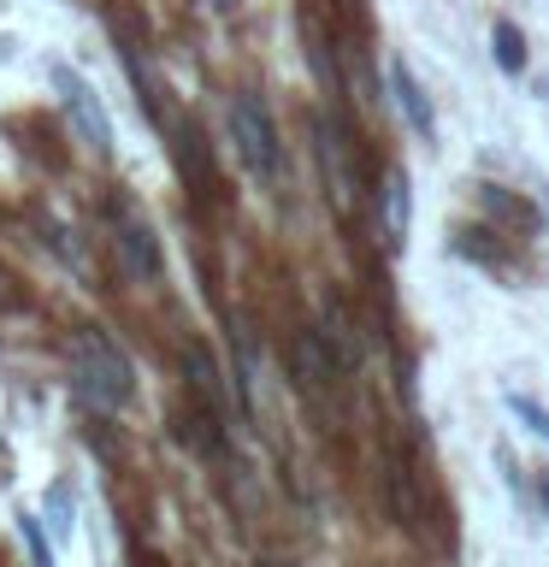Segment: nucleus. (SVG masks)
<instances>
[{"mask_svg":"<svg viewBox=\"0 0 549 567\" xmlns=\"http://www.w3.org/2000/svg\"><path fill=\"white\" fill-rule=\"evenodd\" d=\"M71 379H77V396L95 408V414H113V408H124L136 396V372L106 331L71 337Z\"/></svg>","mask_w":549,"mask_h":567,"instance_id":"nucleus-1","label":"nucleus"},{"mask_svg":"<svg viewBox=\"0 0 549 567\" xmlns=\"http://www.w3.org/2000/svg\"><path fill=\"white\" fill-rule=\"evenodd\" d=\"M230 136H237V154L242 166L260 177V184H278L283 177V142H278V124L266 113L260 95H237L230 101Z\"/></svg>","mask_w":549,"mask_h":567,"instance_id":"nucleus-2","label":"nucleus"},{"mask_svg":"<svg viewBox=\"0 0 549 567\" xmlns=\"http://www.w3.org/2000/svg\"><path fill=\"white\" fill-rule=\"evenodd\" d=\"M113 248L124 260V272L131 278H159V243H154V225L142 219L131 202L113 207Z\"/></svg>","mask_w":549,"mask_h":567,"instance_id":"nucleus-3","label":"nucleus"},{"mask_svg":"<svg viewBox=\"0 0 549 567\" xmlns=\"http://www.w3.org/2000/svg\"><path fill=\"white\" fill-rule=\"evenodd\" d=\"M336 379H343V367H336L331 343L319 337V326H308V331L296 337V384L308 390V396H331Z\"/></svg>","mask_w":549,"mask_h":567,"instance_id":"nucleus-4","label":"nucleus"},{"mask_svg":"<svg viewBox=\"0 0 549 567\" xmlns=\"http://www.w3.org/2000/svg\"><path fill=\"white\" fill-rule=\"evenodd\" d=\"M53 83L65 89V106H71V118H77V131L95 142V148L106 154L113 148V124H106V113H101V101L89 95V83L77 78V71H65V65H53Z\"/></svg>","mask_w":549,"mask_h":567,"instance_id":"nucleus-5","label":"nucleus"},{"mask_svg":"<svg viewBox=\"0 0 549 567\" xmlns=\"http://www.w3.org/2000/svg\"><path fill=\"white\" fill-rule=\"evenodd\" d=\"M390 95H396V113L407 118V131H414L419 142H432V136H437V113H432V101H425L419 78H414V71H407L402 60H390Z\"/></svg>","mask_w":549,"mask_h":567,"instance_id":"nucleus-6","label":"nucleus"},{"mask_svg":"<svg viewBox=\"0 0 549 567\" xmlns=\"http://www.w3.org/2000/svg\"><path fill=\"white\" fill-rule=\"evenodd\" d=\"M313 136H319V166H325L331 202L349 207V189H354V177H349V142H343V131H336L331 118H313Z\"/></svg>","mask_w":549,"mask_h":567,"instance_id":"nucleus-7","label":"nucleus"},{"mask_svg":"<svg viewBox=\"0 0 549 567\" xmlns=\"http://www.w3.org/2000/svg\"><path fill=\"white\" fill-rule=\"evenodd\" d=\"M184 372H189L195 402L213 408V414H225V379H219V367H213V354H207L201 343H189V349H184Z\"/></svg>","mask_w":549,"mask_h":567,"instance_id":"nucleus-8","label":"nucleus"},{"mask_svg":"<svg viewBox=\"0 0 549 567\" xmlns=\"http://www.w3.org/2000/svg\"><path fill=\"white\" fill-rule=\"evenodd\" d=\"M407 225H414L407 172H390V177H384V230H390V243H407Z\"/></svg>","mask_w":549,"mask_h":567,"instance_id":"nucleus-9","label":"nucleus"},{"mask_svg":"<svg viewBox=\"0 0 549 567\" xmlns=\"http://www.w3.org/2000/svg\"><path fill=\"white\" fill-rule=\"evenodd\" d=\"M485 213H490V219H503L508 230H520V237L538 230V207L520 202V195H508V189H485Z\"/></svg>","mask_w":549,"mask_h":567,"instance_id":"nucleus-10","label":"nucleus"},{"mask_svg":"<svg viewBox=\"0 0 549 567\" xmlns=\"http://www.w3.org/2000/svg\"><path fill=\"white\" fill-rule=\"evenodd\" d=\"M490 42H496V60H503V71H526V35H520V24H514V18H496Z\"/></svg>","mask_w":549,"mask_h":567,"instance_id":"nucleus-11","label":"nucleus"},{"mask_svg":"<svg viewBox=\"0 0 549 567\" xmlns=\"http://www.w3.org/2000/svg\"><path fill=\"white\" fill-rule=\"evenodd\" d=\"M508 414L526 420V432H538V437L549 443V408H543V402H531V396H520V390H514V396H508Z\"/></svg>","mask_w":549,"mask_h":567,"instance_id":"nucleus-12","label":"nucleus"},{"mask_svg":"<svg viewBox=\"0 0 549 567\" xmlns=\"http://www.w3.org/2000/svg\"><path fill=\"white\" fill-rule=\"evenodd\" d=\"M213 7H230V0H213Z\"/></svg>","mask_w":549,"mask_h":567,"instance_id":"nucleus-13","label":"nucleus"}]
</instances>
